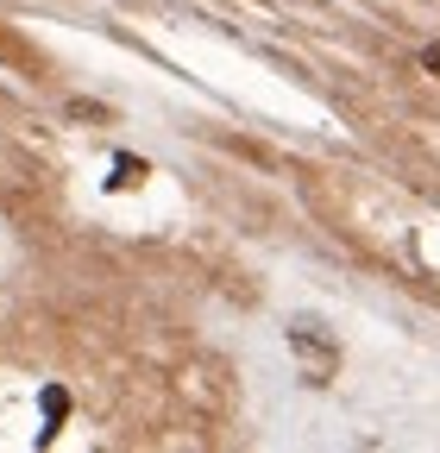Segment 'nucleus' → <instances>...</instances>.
Here are the masks:
<instances>
[{
    "mask_svg": "<svg viewBox=\"0 0 440 453\" xmlns=\"http://www.w3.org/2000/svg\"><path fill=\"white\" fill-rule=\"evenodd\" d=\"M290 353H296V365H302L308 384H334V372H340V340L327 334L321 321H296V327H290Z\"/></svg>",
    "mask_w": 440,
    "mask_h": 453,
    "instance_id": "obj_1",
    "label": "nucleus"
},
{
    "mask_svg": "<svg viewBox=\"0 0 440 453\" xmlns=\"http://www.w3.org/2000/svg\"><path fill=\"white\" fill-rule=\"evenodd\" d=\"M145 177H151V170H145L139 157H120V164H114V177H107V189H139Z\"/></svg>",
    "mask_w": 440,
    "mask_h": 453,
    "instance_id": "obj_2",
    "label": "nucleus"
},
{
    "mask_svg": "<svg viewBox=\"0 0 440 453\" xmlns=\"http://www.w3.org/2000/svg\"><path fill=\"white\" fill-rule=\"evenodd\" d=\"M421 70H428V76H440V44H421Z\"/></svg>",
    "mask_w": 440,
    "mask_h": 453,
    "instance_id": "obj_3",
    "label": "nucleus"
}]
</instances>
